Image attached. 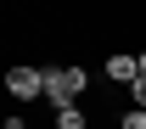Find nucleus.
Listing matches in <instances>:
<instances>
[{
	"label": "nucleus",
	"instance_id": "obj_1",
	"mask_svg": "<svg viewBox=\"0 0 146 129\" xmlns=\"http://www.w3.org/2000/svg\"><path fill=\"white\" fill-rule=\"evenodd\" d=\"M90 90L84 67H45V101L51 107H79V95Z\"/></svg>",
	"mask_w": 146,
	"mask_h": 129
},
{
	"label": "nucleus",
	"instance_id": "obj_2",
	"mask_svg": "<svg viewBox=\"0 0 146 129\" xmlns=\"http://www.w3.org/2000/svg\"><path fill=\"white\" fill-rule=\"evenodd\" d=\"M6 95H11V101H45V67L17 62V67L6 73Z\"/></svg>",
	"mask_w": 146,
	"mask_h": 129
},
{
	"label": "nucleus",
	"instance_id": "obj_3",
	"mask_svg": "<svg viewBox=\"0 0 146 129\" xmlns=\"http://www.w3.org/2000/svg\"><path fill=\"white\" fill-rule=\"evenodd\" d=\"M101 73H107L112 84H124V90H129V84L141 79V62H135V51H112V56H107V67H101Z\"/></svg>",
	"mask_w": 146,
	"mask_h": 129
},
{
	"label": "nucleus",
	"instance_id": "obj_4",
	"mask_svg": "<svg viewBox=\"0 0 146 129\" xmlns=\"http://www.w3.org/2000/svg\"><path fill=\"white\" fill-rule=\"evenodd\" d=\"M56 129H90V112L84 107H56Z\"/></svg>",
	"mask_w": 146,
	"mask_h": 129
},
{
	"label": "nucleus",
	"instance_id": "obj_5",
	"mask_svg": "<svg viewBox=\"0 0 146 129\" xmlns=\"http://www.w3.org/2000/svg\"><path fill=\"white\" fill-rule=\"evenodd\" d=\"M118 129H146V107H129V112H118Z\"/></svg>",
	"mask_w": 146,
	"mask_h": 129
},
{
	"label": "nucleus",
	"instance_id": "obj_6",
	"mask_svg": "<svg viewBox=\"0 0 146 129\" xmlns=\"http://www.w3.org/2000/svg\"><path fill=\"white\" fill-rule=\"evenodd\" d=\"M129 101H135V107H146V73L135 79V84H129Z\"/></svg>",
	"mask_w": 146,
	"mask_h": 129
},
{
	"label": "nucleus",
	"instance_id": "obj_7",
	"mask_svg": "<svg viewBox=\"0 0 146 129\" xmlns=\"http://www.w3.org/2000/svg\"><path fill=\"white\" fill-rule=\"evenodd\" d=\"M6 129H28V118H6Z\"/></svg>",
	"mask_w": 146,
	"mask_h": 129
},
{
	"label": "nucleus",
	"instance_id": "obj_8",
	"mask_svg": "<svg viewBox=\"0 0 146 129\" xmlns=\"http://www.w3.org/2000/svg\"><path fill=\"white\" fill-rule=\"evenodd\" d=\"M135 62H141V73H146V51H135Z\"/></svg>",
	"mask_w": 146,
	"mask_h": 129
}]
</instances>
